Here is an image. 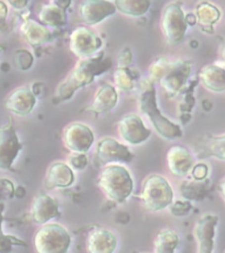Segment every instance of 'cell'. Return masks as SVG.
I'll return each mask as SVG.
<instances>
[{"label": "cell", "instance_id": "cell-1", "mask_svg": "<svg viewBox=\"0 0 225 253\" xmlns=\"http://www.w3.org/2000/svg\"><path fill=\"white\" fill-rule=\"evenodd\" d=\"M112 66L109 57L99 53L96 56L81 60L69 73L57 89L61 100H69L80 88L92 83L96 77L107 72Z\"/></svg>", "mask_w": 225, "mask_h": 253}, {"label": "cell", "instance_id": "cell-2", "mask_svg": "<svg viewBox=\"0 0 225 253\" xmlns=\"http://www.w3.org/2000/svg\"><path fill=\"white\" fill-rule=\"evenodd\" d=\"M98 184L107 199L115 203L125 202L134 189V182L130 171L124 166L115 164L103 169Z\"/></svg>", "mask_w": 225, "mask_h": 253}, {"label": "cell", "instance_id": "cell-3", "mask_svg": "<svg viewBox=\"0 0 225 253\" xmlns=\"http://www.w3.org/2000/svg\"><path fill=\"white\" fill-rule=\"evenodd\" d=\"M71 237L67 229L55 222L42 225L34 237L37 253H68Z\"/></svg>", "mask_w": 225, "mask_h": 253}, {"label": "cell", "instance_id": "cell-4", "mask_svg": "<svg viewBox=\"0 0 225 253\" xmlns=\"http://www.w3.org/2000/svg\"><path fill=\"white\" fill-rule=\"evenodd\" d=\"M139 105L141 111L150 118L156 130L162 136L168 139L181 136L180 127L166 119L158 109L156 100V89L151 84H149L142 91L139 99Z\"/></svg>", "mask_w": 225, "mask_h": 253}, {"label": "cell", "instance_id": "cell-5", "mask_svg": "<svg viewBox=\"0 0 225 253\" xmlns=\"http://www.w3.org/2000/svg\"><path fill=\"white\" fill-rule=\"evenodd\" d=\"M141 199L147 210L157 212L172 204L174 191L170 183L161 175H150L143 182Z\"/></svg>", "mask_w": 225, "mask_h": 253}, {"label": "cell", "instance_id": "cell-6", "mask_svg": "<svg viewBox=\"0 0 225 253\" xmlns=\"http://www.w3.org/2000/svg\"><path fill=\"white\" fill-rule=\"evenodd\" d=\"M102 47V41L94 32L86 27H78L70 36V49L79 57L89 58Z\"/></svg>", "mask_w": 225, "mask_h": 253}, {"label": "cell", "instance_id": "cell-7", "mask_svg": "<svg viewBox=\"0 0 225 253\" xmlns=\"http://www.w3.org/2000/svg\"><path fill=\"white\" fill-rule=\"evenodd\" d=\"M65 147L74 153L85 154L89 151L94 142V134L89 126L82 123H72L63 131Z\"/></svg>", "mask_w": 225, "mask_h": 253}, {"label": "cell", "instance_id": "cell-8", "mask_svg": "<svg viewBox=\"0 0 225 253\" xmlns=\"http://www.w3.org/2000/svg\"><path fill=\"white\" fill-rule=\"evenodd\" d=\"M186 17L177 4H171L166 8L162 19L163 31L172 44L180 43L186 30Z\"/></svg>", "mask_w": 225, "mask_h": 253}, {"label": "cell", "instance_id": "cell-9", "mask_svg": "<svg viewBox=\"0 0 225 253\" xmlns=\"http://www.w3.org/2000/svg\"><path fill=\"white\" fill-rule=\"evenodd\" d=\"M22 147L23 145L12 125L4 126L0 130V170L12 169Z\"/></svg>", "mask_w": 225, "mask_h": 253}, {"label": "cell", "instance_id": "cell-10", "mask_svg": "<svg viewBox=\"0 0 225 253\" xmlns=\"http://www.w3.org/2000/svg\"><path fill=\"white\" fill-rule=\"evenodd\" d=\"M96 156L102 165L112 163H131L134 155L123 143L115 139L107 137L99 141L96 148Z\"/></svg>", "mask_w": 225, "mask_h": 253}, {"label": "cell", "instance_id": "cell-11", "mask_svg": "<svg viewBox=\"0 0 225 253\" xmlns=\"http://www.w3.org/2000/svg\"><path fill=\"white\" fill-rule=\"evenodd\" d=\"M119 134L123 140L135 145L145 142L151 131L147 128L138 115L131 114L124 116L118 124Z\"/></svg>", "mask_w": 225, "mask_h": 253}, {"label": "cell", "instance_id": "cell-12", "mask_svg": "<svg viewBox=\"0 0 225 253\" xmlns=\"http://www.w3.org/2000/svg\"><path fill=\"white\" fill-rule=\"evenodd\" d=\"M116 12L115 3L101 0L84 1L79 6V15L88 26L99 24Z\"/></svg>", "mask_w": 225, "mask_h": 253}, {"label": "cell", "instance_id": "cell-13", "mask_svg": "<svg viewBox=\"0 0 225 253\" xmlns=\"http://www.w3.org/2000/svg\"><path fill=\"white\" fill-rule=\"evenodd\" d=\"M218 217L213 214L202 216L194 226V235L197 242L198 253H212Z\"/></svg>", "mask_w": 225, "mask_h": 253}, {"label": "cell", "instance_id": "cell-14", "mask_svg": "<svg viewBox=\"0 0 225 253\" xmlns=\"http://www.w3.org/2000/svg\"><path fill=\"white\" fill-rule=\"evenodd\" d=\"M59 213V206L55 199L47 194H39L33 200L31 217L39 225L48 223Z\"/></svg>", "mask_w": 225, "mask_h": 253}, {"label": "cell", "instance_id": "cell-15", "mask_svg": "<svg viewBox=\"0 0 225 253\" xmlns=\"http://www.w3.org/2000/svg\"><path fill=\"white\" fill-rule=\"evenodd\" d=\"M118 240L109 229L96 228L90 231L87 239V249L89 253H114Z\"/></svg>", "mask_w": 225, "mask_h": 253}, {"label": "cell", "instance_id": "cell-16", "mask_svg": "<svg viewBox=\"0 0 225 253\" xmlns=\"http://www.w3.org/2000/svg\"><path fill=\"white\" fill-rule=\"evenodd\" d=\"M36 104L35 92L25 87H21L12 91L5 100V107L8 110L20 116L29 115Z\"/></svg>", "mask_w": 225, "mask_h": 253}, {"label": "cell", "instance_id": "cell-17", "mask_svg": "<svg viewBox=\"0 0 225 253\" xmlns=\"http://www.w3.org/2000/svg\"><path fill=\"white\" fill-rule=\"evenodd\" d=\"M75 180L73 170L68 164L55 162L49 166L45 178V187L48 190L65 188Z\"/></svg>", "mask_w": 225, "mask_h": 253}, {"label": "cell", "instance_id": "cell-18", "mask_svg": "<svg viewBox=\"0 0 225 253\" xmlns=\"http://www.w3.org/2000/svg\"><path fill=\"white\" fill-rule=\"evenodd\" d=\"M168 167L178 177L186 176L193 168L194 158L189 150L182 146H174L167 152Z\"/></svg>", "mask_w": 225, "mask_h": 253}, {"label": "cell", "instance_id": "cell-19", "mask_svg": "<svg viewBox=\"0 0 225 253\" xmlns=\"http://www.w3.org/2000/svg\"><path fill=\"white\" fill-rule=\"evenodd\" d=\"M191 68L186 63L173 64L166 75H163L160 82L166 91L170 94H177L182 86L186 84L187 77L189 75Z\"/></svg>", "mask_w": 225, "mask_h": 253}, {"label": "cell", "instance_id": "cell-20", "mask_svg": "<svg viewBox=\"0 0 225 253\" xmlns=\"http://www.w3.org/2000/svg\"><path fill=\"white\" fill-rule=\"evenodd\" d=\"M20 32L26 42L34 47L47 43L51 39V32L46 26L36 20L24 21L20 27Z\"/></svg>", "mask_w": 225, "mask_h": 253}, {"label": "cell", "instance_id": "cell-21", "mask_svg": "<svg viewBox=\"0 0 225 253\" xmlns=\"http://www.w3.org/2000/svg\"><path fill=\"white\" fill-rule=\"evenodd\" d=\"M118 102V94L114 86L103 84L96 91L89 110L96 114H101L113 109Z\"/></svg>", "mask_w": 225, "mask_h": 253}, {"label": "cell", "instance_id": "cell-22", "mask_svg": "<svg viewBox=\"0 0 225 253\" xmlns=\"http://www.w3.org/2000/svg\"><path fill=\"white\" fill-rule=\"evenodd\" d=\"M40 23L48 27H62L67 23L66 10L51 2L44 4L38 13Z\"/></svg>", "mask_w": 225, "mask_h": 253}, {"label": "cell", "instance_id": "cell-23", "mask_svg": "<svg viewBox=\"0 0 225 253\" xmlns=\"http://www.w3.org/2000/svg\"><path fill=\"white\" fill-rule=\"evenodd\" d=\"M199 142L200 154L225 160V134L222 136H209Z\"/></svg>", "mask_w": 225, "mask_h": 253}, {"label": "cell", "instance_id": "cell-24", "mask_svg": "<svg viewBox=\"0 0 225 253\" xmlns=\"http://www.w3.org/2000/svg\"><path fill=\"white\" fill-rule=\"evenodd\" d=\"M202 83L210 90L222 91L225 90V71L218 66H209L201 72Z\"/></svg>", "mask_w": 225, "mask_h": 253}, {"label": "cell", "instance_id": "cell-25", "mask_svg": "<svg viewBox=\"0 0 225 253\" xmlns=\"http://www.w3.org/2000/svg\"><path fill=\"white\" fill-rule=\"evenodd\" d=\"M177 233L172 229H163L155 240L154 253H174L179 245Z\"/></svg>", "mask_w": 225, "mask_h": 253}, {"label": "cell", "instance_id": "cell-26", "mask_svg": "<svg viewBox=\"0 0 225 253\" xmlns=\"http://www.w3.org/2000/svg\"><path fill=\"white\" fill-rule=\"evenodd\" d=\"M116 10L127 15L138 17L146 13L150 3L149 1H128L118 0L115 2Z\"/></svg>", "mask_w": 225, "mask_h": 253}, {"label": "cell", "instance_id": "cell-27", "mask_svg": "<svg viewBox=\"0 0 225 253\" xmlns=\"http://www.w3.org/2000/svg\"><path fill=\"white\" fill-rule=\"evenodd\" d=\"M132 71L128 68H118L114 73V80L116 86L123 91H131L134 86Z\"/></svg>", "mask_w": 225, "mask_h": 253}, {"label": "cell", "instance_id": "cell-28", "mask_svg": "<svg viewBox=\"0 0 225 253\" xmlns=\"http://www.w3.org/2000/svg\"><path fill=\"white\" fill-rule=\"evenodd\" d=\"M220 12L216 7L207 3H202L196 9V18L202 24L215 23L219 19Z\"/></svg>", "mask_w": 225, "mask_h": 253}, {"label": "cell", "instance_id": "cell-29", "mask_svg": "<svg viewBox=\"0 0 225 253\" xmlns=\"http://www.w3.org/2000/svg\"><path fill=\"white\" fill-rule=\"evenodd\" d=\"M202 184V182H200V183L192 182L187 185H184V186L182 185V196L186 200H194V201L202 200L205 196V194H204V192L198 191V190L205 189V187Z\"/></svg>", "mask_w": 225, "mask_h": 253}, {"label": "cell", "instance_id": "cell-30", "mask_svg": "<svg viewBox=\"0 0 225 253\" xmlns=\"http://www.w3.org/2000/svg\"><path fill=\"white\" fill-rule=\"evenodd\" d=\"M34 63V56L27 49H19L14 55V63L16 67L21 71H28Z\"/></svg>", "mask_w": 225, "mask_h": 253}, {"label": "cell", "instance_id": "cell-31", "mask_svg": "<svg viewBox=\"0 0 225 253\" xmlns=\"http://www.w3.org/2000/svg\"><path fill=\"white\" fill-rule=\"evenodd\" d=\"M24 246L26 244L13 236L0 233V253H12L13 246Z\"/></svg>", "mask_w": 225, "mask_h": 253}, {"label": "cell", "instance_id": "cell-32", "mask_svg": "<svg viewBox=\"0 0 225 253\" xmlns=\"http://www.w3.org/2000/svg\"><path fill=\"white\" fill-rule=\"evenodd\" d=\"M69 166L71 169L77 170H82L87 167L88 165V158L86 154H80V153H75L71 155V157L68 159Z\"/></svg>", "mask_w": 225, "mask_h": 253}, {"label": "cell", "instance_id": "cell-33", "mask_svg": "<svg viewBox=\"0 0 225 253\" xmlns=\"http://www.w3.org/2000/svg\"><path fill=\"white\" fill-rule=\"evenodd\" d=\"M191 210V204L189 202H177L174 203L171 208V213L175 216H181Z\"/></svg>", "mask_w": 225, "mask_h": 253}, {"label": "cell", "instance_id": "cell-34", "mask_svg": "<svg viewBox=\"0 0 225 253\" xmlns=\"http://www.w3.org/2000/svg\"><path fill=\"white\" fill-rule=\"evenodd\" d=\"M14 194V186L7 179H0V198H12Z\"/></svg>", "mask_w": 225, "mask_h": 253}, {"label": "cell", "instance_id": "cell-35", "mask_svg": "<svg viewBox=\"0 0 225 253\" xmlns=\"http://www.w3.org/2000/svg\"><path fill=\"white\" fill-rule=\"evenodd\" d=\"M118 68H128L132 62V54L129 47L123 48L118 55Z\"/></svg>", "mask_w": 225, "mask_h": 253}, {"label": "cell", "instance_id": "cell-36", "mask_svg": "<svg viewBox=\"0 0 225 253\" xmlns=\"http://www.w3.org/2000/svg\"><path fill=\"white\" fill-rule=\"evenodd\" d=\"M208 170L209 169H208V167H207L206 165H204V164H199L192 170V175L195 178V180L202 181L207 177L208 171H209Z\"/></svg>", "mask_w": 225, "mask_h": 253}, {"label": "cell", "instance_id": "cell-37", "mask_svg": "<svg viewBox=\"0 0 225 253\" xmlns=\"http://www.w3.org/2000/svg\"><path fill=\"white\" fill-rule=\"evenodd\" d=\"M8 7L4 2L0 1V25L4 23L7 18Z\"/></svg>", "mask_w": 225, "mask_h": 253}, {"label": "cell", "instance_id": "cell-38", "mask_svg": "<svg viewBox=\"0 0 225 253\" xmlns=\"http://www.w3.org/2000/svg\"><path fill=\"white\" fill-rule=\"evenodd\" d=\"M9 3L12 5V7L20 10V9H23V8L27 6L28 1H25V0H19V1H17V0H12V1H10Z\"/></svg>", "mask_w": 225, "mask_h": 253}, {"label": "cell", "instance_id": "cell-39", "mask_svg": "<svg viewBox=\"0 0 225 253\" xmlns=\"http://www.w3.org/2000/svg\"><path fill=\"white\" fill-rule=\"evenodd\" d=\"M4 205L3 203H0V233H4L3 231V221H4Z\"/></svg>", "mask_w": 225, "mask_h": 253}, {"label": "cell", "instance_id": "cell-40", "mask_svg": "<svg viewBox=\"0 0 225 253\" xmlns=\"http://www.w3.org/2000/svg\"><path fill=\"white\" fill-rule=\"evenodd\" d=\"M55 4H57L58 6L62 8V9H64V10H67V8L71 5V1L70 0H63V1H58V0H55L54 1Z\"/></svg>", "mask_w": 225, "mask_h": 253}, {"label": "cell", "instance_id": "cell-41", "mask_svg": "<svg viewBox=\"0 0 225 253\" xmlns=\"http://www.w3.org/2000/svg\"><path fill=\"white\" fill-rule=\"evenodd\" d=\"M220 190H221L222 194H223L224 197L225 198V178L221 182V184H220Z\"/></svg>", "mask_w": 225, "mask_h": 253}, {"label": "cell", "instance_id": "cell-42", "mask_svg": "<svg viewBox=\"0 0 225 253\" xmlns=\"http://www.w3.org/2000/svg\"><path fill=\"white\" fill-rule=\"evenodd\" d=\"M224 58H225V50H224Z\"/></svg>", "mask_w": 225, "mask_h": 253}]
</instances>
